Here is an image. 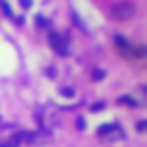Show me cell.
<instances>
[{
  "mask_svg": "<svg viewBox=\"0 0 147 147\" xmlns=\"http://www.w3.org/2000/svg\"><path fill=\"white\" fill-rule=\"evenodd\" d=\"M121 103H125V105H133V107L137 105V101H135V99H131L129 95H123V97H121Z\"/></svg>",
  "mask_w": 147,
  "mask_h": 147,
  "instance_id": "277c9868",
  "label": "cell"
},
{
  "mask_svg": "<svg viewBox=\"0 0 147 147\" xmlns=\"http://www.w3.org/2000/svg\"><path fill=\"white\" fill-rule=\"evenodd\" d=\"M103 107H105V103H95L91 109H93V111H99V109H103Z\"/></svg>",
  "mask_w": 147,
  "mask_h": 147,
  "instance_id": "8992f818",
  "label": "cell"
},
{
  "mask_svg": "<svg viewBox=\"0 0 147 147\" xmlns=\"http://www.w3.org/2000/svg\"><path fill=\"white\" fill-rule=\"evenodd\" d=\"M49 42L53 45V49H55L59 55H67V53H69L67 42H65V38H63L61 34H57V32H49Z\"/></svg>",
  "mask_w": 147,
  "mask_h": 147,
  "instance_id": "3957f363",
  "label": "cell"
},
{
  "mask_svg": "<svg viewBox=\"0 0 147 147\" xmlns=\"http://www.w3.org/2000/svg\"><path fill=\"white\" fill-rule=\"evenodd\" d=\"M0 6H2V8H4V12H6L8 16H12V10H10V6L6 4V0H0Z\"/></svg>",
  "mask_w": 147,
  "mask_h": 147,
  "instance_id": "5b68a950",
  "label": "cell"
},
{
  "mask_svg": "<svg viewBox=\"0 0 147 147\" xmlns=\"http://www.w3.org/2000/svg\"><path fill=\"white\" fill-rule=\"evenodd\" d=\"M93 77H95V79H103V71H95Z\"/></svg>",
  "mask_w": 147,
  "mask_h": 147,
  "instance_id": "52a82bcc",
  "label": "cell"
},
{
  "mask_svg": "<svg viewBox=\"0 0 147 147\" xmlns=\"http://www.w3.org/2000/svg\"><path fill=\"white\" fill-rule=\"evenodd\" d=\"M115 45H117V49H119V53L121 55H125V57H137V49L129 42V40H125L123 36H115Z\"/></svg>",
  "mask_w": 147,
  "mask_h": 147,
  "instance_id": "7a4b0ae2",
  "label": "cell"
},
{
  "mask_svg": "<svg viewBox=\"0 0 147 147\" xmlns=\"http://www.w3.org/2000/svg\"><path fill=\"white\" fill-rule=\"evenodd\" d=\"M63 95H73V89H63Z\"/></svg>",
  "mask_w": 147,
  "mask_h": 147,
  "instance_id": "9c48e42d",
  "label": "cell"
},
{
  "mask_svg": "<svg viewBox=\"0 0 147 147\" xmlns=\"http://www.w3.org/2000/svg\"><path fill=\"white\" fill-rule=\"evenodd\" d=\"M133 14H135V6L131 2H127V0H121V2L113 4V8H111V16L115 20H129V18H133Z\"/></svg>",
  "mask_w": 147,
  "mask_h": 147,
  "instance_id": "6da1fadb",
  "label": "cell"
},
{
  "mask_svg": "<svg viewBox=\"0 0 147 147\" xmlns=\"http://www.w3.org/2000/svg\"><path fill=\"white\" fill-rule=\"evenodd\" d=\"M145 127H147V123H145V121H141V123L137 125V129H139V131H145Z\"/></svg>",
  "mask_w": 147,
  "mask_h": 147,
  "instance_id": "ba28073f",
  "label": "cell"
},
{
  "mask_svg": "<svg viewBox=\"0 0 147 147\" xmlns=\"http://www.w3.org/2000/svg\"><path fill=\"white\" fill-rule=\"evenodd\" d=\"M22 6H24V8H28V6H30V0H22Z\"/></svg>",
  "mask_w": 147,
  "mask_h": 147,
  "instance_id": "30bf717a",
  "label": "cell"
}]
</instances>
